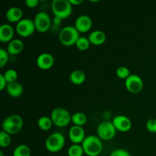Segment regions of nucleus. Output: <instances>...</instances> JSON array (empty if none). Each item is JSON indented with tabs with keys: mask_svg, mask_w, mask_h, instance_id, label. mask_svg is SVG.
<instances>
[{
	"mask_svg": "<svg viewBox=\"0 0 156 156\" xmlns=\"http://www.w3.org/2000/svg\"><path fill=\"white\" fill-rule=\"evenodd\" d=\"M14 37V28L8 24H2L0 27V41L3 43L10 42Z\"/></svg>",
	"mask_w": 156,
	"mask_h": 156,
	"instance_id": "2eb2a0df",
	"label": "nucleus"
},
{
	"mask_svg": "<svg viewBox=\"0 0 156 156\" xmlns=\"http://www.w3.org/2000/svg\"><path fill=\"white\" fill-rule=\"evenodd\" d=\"M15 29L20 36L26 37L30 36L36 30V27L33 20L30 18H22L17 23Z\"/></svg>",
	"mask_w": 156,
	"mask_h": 156,
	"instance_id": "1a4fd4ad",
	"label": "nucleus"
},
{
	"mask_svg": "<svg viewBox=\"0 0 156 156\" xmlns=\"http://www.w3.org/2000/svg\"><path fill=\"white\" fill-rule=\"evenodd\" d=\"M0 156H6V155H5L4 154H3V152L1 151V152H0Z\"/></svg>",
	"mask_w": 156,
	"mask_h": 156,
	"instance_id": "c9c22d12",
	"label": "nucleus"
},
{
	"mask_svg": "<svg viewBox=\"0 0 156 156\" xmlns=\"http://www.w3.org/2000/svg\"><path fill=\"white\" fill-rule=\"evenodd\" d=\"M37 65L40 69L44 70L49 69L54 63V58L53 55L49 53H43L37 58Z\"/></svg>",
	"mask_w": 156,
	"mask_h": 156,
	"instance_id": "4468645a",
	"label": "nucleus"
},
{
	"mask_svg": "<svg viewBox=\"0 0 156 156\" xmlns=\"http://www.w3.org/2000/svg\"><path fill=\"white\" fill-rule=\"evenodd\" d=\"M72 122L76 126H82L87 122V116L82 112H76L72 115Z\"/></svg>",
	"mask_w": 156,
	"mask_h": 156,
	"instance_id": "412c9836",
	"label": "nucleus"
},
{
	"mask_svg": "<svg viewBox=\"0 0 156 156\" xmlns=\"http://www.w3.org/2000/svg\"><path fill=\"white\" fill-rule=\"evenodd\" d=\"M9 58V53H8L7 50H5L4 48L0 49V67L1 68H3L7 64Z\"/></svg>",
	"mask_w": 156,
	"mask_h": 156,
	"instance_id": "c85d7f7f",
	"label": "nucleus"
},
{
	"mask_svg": "<svg viewBox=\"0 0 156 156\" xmlns=\"http://www.w3.org/2000/svg\"><path fill=\"white\" fill-rule=\"evenodd\" d=\"M25 4L29 8H35L39 4L38 0H26Z\"/></svg>",
	"mask_w": 156,
	"mask_h": 156,
	"instance_id": "473e14b6",
	"label": "nucleus"
},
{
	"mask_svg": "<svg viewBox=\"0 0 156 156\" xmlns=\"http://www.w3.org/2000/svg\"><path fill=\"white\" fill-rule=\"evenodd\" d=\"M5 16L8 21H9L10 22L18 23V21L22 19L23 12L20 8L14 6V7H11L10 9H8Z\"/></svg>",
	"mask_w": 156,
	"mask_h": 156,
	"instance_id": "dca6fc26",
	"label": "nucleus"
},
{
	"mask_svg": "<svg viewBox=\"0 0 156 156\" xmlns=\"http://www.w3.org/2000/svg\"><path fill=\"white\" fill-rule=\"evenodd\" d=\"M109 156H132V155L126 149H117L111 152Z\"/></svg>",
	"mask_w": 156,
	"mask_h": 156,
	"instance_id": "7c9ffc66",
	"label": "nucleus"
},
{
	"mask_svg": "<svg viewBox=\"0 0 156 156\" xmlns=\"http://www.w3.org/2000/svg\"><path fill=\"white\" fill-rule=\"evenodd\" d=\"M113 124L117 130L120 132H127L132 127V122L130 119L124 115H117L113 119Z\"/></svg>",
	"mask_w": 156,
	"mask_h": 156,
	"instance_id": "9b49d317",
	"label": "nucleus"
},
{
	"mask_svg": "<svg viewBox=\"0 0 156 156\" xmlns=\"http://www.w3.org/2000/svg\"><path fill=\"white\" fill-rule=\"evenodd\" d=\"M7 85H8L7 81H6V79H5L3 74H1L0 75V90H1V91L4 90L5 88L7 87Z\"/></svg>",
	"mask_w": 156,
	"mask_h": 156,
	"instance_id": "2f4dec72",
	"label": "nucleus"
},
{
	"mask_svg": "<svg viewBox=\"0 0 156 156\" xmlns=\"http://www.w3.org/2000/svg\"><path fill=\"white\" fill-rule=\"evenodd\" d=\"M79 30L75 26L68 25L62 27L59 32V41L62 45L69 46L76 44L78 39L80 37Z\"/></svg>",
	"mask_w": 156,
	"mask_h": 156,
	"instance_id": "f03ea898",
	"label": "nucleus"
},
{
	"mask_svg": "<svg viewBox=\"0 0 156 156\" xmlns=\"http://www.w3.org/2000/svg\"><path fill=\"white\" fill-rule=\"evenodd\" d=\"M125 86L132 94H138L143 88V81L140 76L136 74H131L125 79Z\"/></svg>",
	"mask_w": 156,
	"mask_h": 156,
	"instance_id": "9d476101",
	"label": "nucleus"
},
{
	"mask_svg": "<svg viewBox=\"0 0 156 156\" xmlns=\"http://www.w3.org/2000/svg\"><path fill=\"white\" fill-rule=\"evenodd\" d=\"M34 22L36 30L41 33L47 32L51 27V18L47 12H38L35 15Z\"/></svg>",
	"mask_w": 156,
	"mask_h": 156,
	"instance_id": "6e6552de",
	"label": "nucleus"
},
{
	"mask_svg": "<svg viewBox=\"0 0 156 156\" xmlns=\"http://www.w3.org/2000/svg\"><path fill=\"white\" fill-rule=\"evenodd\" d=\"M90 43L94 45H101L106 41V34L101 30H96L91 32L88 36Z\"/></svg>",
	"mask_w": 156,
	"mask_h": 156,
	"instance_id": "f3484780",
	"label": "nucleus"
},
{
	"mask_svg": "<svg viewBox=\"0 0 156 156\" xmlns=\"http://www.w3.org/2000/svg\"><path fill=\"white\" fill-rule=\"evenodd\" d=\"M84 152L88 156H98L103 150L102 140L98 136L90 135L82 142Z\"/></svg>",
	"mask_w": 156,
	"mask_h": 156,
	"instance_id": "f257e3e1",
	"label": "nucleus"
},
{
	"mask_svg": "<svg viewBox=\"0 0 156 156\" xmlns=\"http://www.w3.org/2000/svg\"><path fill=\"white\" fill-rule=\"evenodd\" d=\"M116 74L117 77L122 79H126L130 76V71L126 66H120L116 70Z\"/></svg>",
	"mask_w": 156,
	"mask_h": 156,
	"instance_id": "cd10ccee",
	"label": "nucleus"
},
{
	"mask_svg": "<svg viewBox=\"0 0 156 156\" xmlns=\"http://www.w3.org/2000/svg\"><path fill=\"white\" fill-rule=\"evenodd\" d=\"M67 153L69 156H82L85 152L82 145L73 144L69 146Z\"/></svg>",
	"mask_w": 156,
	"mask_h": 156,
	"instance_id": "b1692460",
	"label": "nucleus"
},
{
	"mask_svg": "<svg viewBox=\"0 0 156 156\" xmlns=\"http://www.w3.org/2000/svg\"><path fill=\"white\" fill-rule=\"evenodd\" d=\"M146 129L151 133H156V119H149L146 124Z\"/></svg>",
	"mask_w": 156,
	"mask_h": 156,
	"instance_id": "c756f323",
	"label": "nucleus"
},
{
	"mask_svg": "<svg viewBox=\"0 0 156 156\" xmlns=\"http://www.w3.org/2000/svg\"><path fill=\"white\" fill-rule=\"evenodd\" d=\"M24 49V43L20 39H13L9 43L7 51L10 55H17Z\"/></svg>",
	"mask_w": 156,
	"mask_h": 156,
	"instance_id": "a211bd4d",
	"label": "nucleus"
},
{
	"mask_svg": "<svg viewBox=\"0 0 156 156\" xmlns=\"http://www.w3.org/2000/svg\"><path fill=\"white\" fill-rule=\"evenodd\" d=\"M2 130L10 135H15L19 133L23 126V119L18 114L9 115L3 120Z\"/></svg>",
	"mask_w": 156,
	"mask_h": 156,
	"instance_id": "7ed1b4c3",
	"label": "nucleus"
},
{
	"mask_svg": "<svg viewBox=\"0 0 156 156\" xmlns=\"http://www.w3.org/2000/svg\"><path fill=\"white\" fill-rule=\"evenodd\" d=\"M12 139L11 135L8 133L5 132L4 130H2L0 132V146L2 148H6L11 144Z\"/></svg>",
	"mask_w": 156,
	"mask_h": 156,
	"instance_id": "a878e982",
	"label": "nucleus"
},
{
	"mask_svg": "<svg viewBox=\"0 0 156 156\" xmlns=\"http://www.w3.org/2000/svg\"><path fill=\"white\" fill-rule=\"evenodd\" d=\"M75 27L79 33H85L90 30L92 27V20L87 15H82L78 17L75 22Z\"/></svg>",
	"mask_w": 156,
	"mask_h": 156,
	"instance_id": "f8f14e48",
	"label": "nucleus"
},
{
	"mask_svg": "<svg viewBox=\"0 0 156 156\" xmlns=\"http://www.w3.org/2000/svg\"><path fill=\"white\" fill-rule=\"evenodd\" d=\"M69 79L72 83L75 84V85H81L85 81L86 76H85V73L83 71L76 69L72 72L69 76Z\"/></svg>",
	"mask_w": 156,
	"mask_h": 156,
	"instance_id": "aec40b11",
	"label": "nucleus"
},
{
	"mask_svg": "<svg viewBox=\"0 0 156 156\" xmlns=\"http://www.w3.org/2000/svg\"><path fill=\"white\" fill-rule=\"evenodd\" d=\"M90 43L88 38L85 37H80L78 39L77 42H76V46L77 48L80 50H86L89 48L90 47Z\"/></svg>",
	"mask_w": 156,
	"mask_h": 156,
	"instance_id": "bb28decb",
	"label": "nucleus"
},
{
	"mask_svg": "<svg viewBox=\"0 0 156 156\" xmlns=\"http://www.w3.org/2000/svg\"><path fill=\"white\" fill-rule=\"evenodd\" d=\"M61 22H62V19L61 18H57V17H54V18H53V24L54 25L59 26L61 24Z\"/></svg>",
	"mask_w": 156,
	"mask_h": 156,
	"instance_id": "72a5a7b5",
	"label": "nucleus"
},
{
	"mask_svg": "<svg viewBox=\"0 0 156 156\" xmlns=\"http://www.w3.org/2000/svg\"><path fill=\"white\" fill-rule=\"evenodd\" d=\"M66 139L63 134L59 132H55L47 137L45 142V146L49 152H57L64 147Z\"/></svg>",
	"mask_w": 156,
	"mask_h": 156,
	"instance_id": "39448f33",
	"label": "nucleus"
},
{
	"mask_svg": "<svg viewBox=\"0 0 156 156\" xmlns=\"http://www.w3.org/2000/svg\"><path fill=\"white\" fill-rule=\"evenodd\" d=\"M8 93L12 98H18L22 94L24 88H23L22 85L18 82H11L8 83L7 87H6Z\"/></svg>",
	"mask_w": 156,
	"mask_h": 156,
	"instance_id": "6ab92c4d",
	"label": "nucleus"
},
{
	"mask_svg": "<svg viewBox=\"0 0 156 156\" xmlns=\"http://www.w3.org/2000/svg\"><path fill=\"white\" fill-rule=\"evenodd\" d=\"M3 76H4L5 79H6L8 83H11V82H17L18 75L16 70L13 69H9L5 72Z\"/></svg>",
	"mask_w": 156,
	"mask_h": 156,
	"instance_id": "393cba45",
	"label": "nucleus"
},
{
	"mask_svg": "<svg viewBox=\"0 0 156 156\" xmlns=\"http://www.w3.org/2000/svg\"><path fill=\"white\" fill-rule=\"evenodd\" d=\"M37 124L40 129H41L42 130H49L52 127L53 123L50 117H47V116H43L38 119Z\"/></svg>",
	"mask_w": 156,
	"mask_h": 156,
	"instance_id": "4be33fe9",
	"label": "nucleus"
},
{
	"mask_svg": "<svg viewBox=\"0 0 156 156\" xmlns=\"http://www.w3.org/2000/svg\"><path fill=\"white\" fill-rule=\"evenodd\" d=\"M51 9L55 17L64 19L71 15L73 5L69 0H53L51 3Z\"/></svg>",
	"mask_w": 156,
	"mask_h": 156,
	"instance_id": "20e7f679",
	"label": "nucleus"
},
{
	"mask_svg": "<svg viewBox=\"0 0 156 156\" xmlns=\"http://www.w3.org/2000/svg\"><path fill=\"white\" fill-rule=\"evenodd\" d=\"M50 118L53 124L59 127H64L72 121V115L63 108H56L52 111Z\"/></svg>",
	"mask_w": 156,
	"mask_h": 156,
	"instance_id": "423d86ee",
	"label": "nucleus"
},
{
	"mask_svg": "<svg viewBox=\"0 0 156 156\" xmlns=\"http://www.w3.org/2000/svg\"><path fill=\"white\" fill-rule=\"evenodd\" d=\"M13 156H30V148L27 145H19L14 150Z\"/></svg>",
	"mask_w": 156,
	"mask_h": 156,
	"instance_id": "5701e85b",
	"label": "nucleus"
},
{
	"mask_svg": "<svg viewBox=\"0 0 156 156\" xmlns=\"http://www.w3.org/2000/svg\"><path fill=\"white\" fill-rule=\"evenodd\" d=\"M69 137L71 142H73L74 144H79L82 143L84 140L85 139V129L80 126H72L69 131Z\"/></svg>",
	"mask_w": 156,
	"mask_h": 156,
	"instance_id": "ddd939ff",
	"label": "nucleus"
},
{
	"mask_svg": "<svg viewBox=\"0 0 156 156\" xmlns=\"http://www.w3.org/2000/svg\"><path fill=\"white\" fill-rule=\"evenodd\" d=\"M69 2L73 5H78L82 4L83 2V0H69Z\"/></svg>",
	"mask_w": 156,
	"mask_h": 156,
	"instance_id": "f704fd0d",
	"label": "nucleus"
},
{
	"mask_svg": "<svg viewBox=\"0 0 156 156\" xmlns=\"http://www.w3.org/2000/svg\"><path fill=\"white\" fill-rule=\"evenodd\" d=\"M117 129L112 122L104 121L97 128L98 136L101 140H111L115 136Z\"/></svg>",
	"mask_w": 156,
	"mask_h": 156,
	"instance_id": "0eeeda50",
	"label": "nucleus"
}]
</instances>
